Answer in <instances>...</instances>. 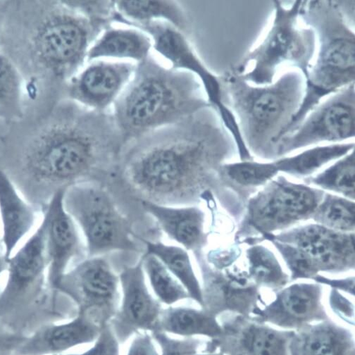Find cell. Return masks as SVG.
I'll list each match as a JSON object with an SVG mask.
<instances>
[{
	"label": "cell",
	"instance_id": "1",
	"mask_svg": "<svg viewBox=\"0 0 355 355\" xmlns=\"http://www.w3.org/2000/svg\"><path fill=\"white\" fill-rule=\"evenodd\" d=\"M125 144L111 112H64L0 154V170L40 211L62 189L82 183L110 185Z\"/></svg>",
	"mask_w": 355,
	"mask_h": 355
},
{
	"label": "cell",
	"instance_id": "2",
	"mask_svg": "<svg viewBox=\"0 0 355 355\" xmlns=\"http://www.w3.org/2000/svg\"><path fill=\"white\" fill-rule=\"evenodd\" d=\"M236 150L231 133L209 107L128 144L117 180L138 201L196 205L209 194L220 164Z\"/></svg>",
	"mask_w": 355,
	"mask_h": 355
},
{
	"label": "cell",
	"instance_id": "3",
	"mask_svg": "<svg viewBox=\"0 0 355 355\" xmlns=\"http://www.w3.org/2000/svg\"><path fill=\"white\" fill-rule=\"evenodd\" d=\"M209 107L196 76L164 67L150 56L137 65L110 112L126 146Z\"/></svg>",
	"mask_w": 355,
	"mask_h": 355
},
{
	"label": "cell",
	"instance_id": "4",
	"mask_svg": "<svg viewBox=\"0 0 355 355\" xmlns=\"http://www.w3.org/2000/svg\"><path fill=\"white\" fill-rule=\"evenodd\" d=\"M46 236L47 218L42 213L35 230L8 259L6 284L0 290V327L27 336L78 314L69 297L49 287Z\"/></svg>",
	"mask_w": 355,
	"mask_h": 355
},
{
	"label": "cell",
	"instance_id": "5",
	"mask_svg": "<svg viewBox=\"0 0 355 355\" xmlns=\"http://www.w3.org/2000/svg\"><path fill=\"white\" fill-rule=\"evenodd\" d=\"M220 78L224 103L250 154L275 157L276 146L303 100L304 75L289 69L268 85H252L232 69Z\"/></svg>",
	"mask_w": 355,
	"mask_h": 355
},
{
	"label": "cell",
	"instance_id": "6",
	"mask_svg": "<svg viewBox=\"0 0 355 355\" xmlns=\"http://www.w3.org/2000/svg\"><path fill=\"white\" fill-rule=\"evenodd\" d=\"M300 19L315 31L317 49L305 78L301 105L282 138L324 99L355 83L354 25L337 1H304Z\"/></svg>",
	"mask_w": 355,
	"mask_h": 355
},
{
	"label": "cell",
	"instance_id": "7",
	"mask_svg": "<svg viewBox=\"0 0 355 355\" xmlns=\"http://www.w3.org/2000/svg\"><path fill=\"white\" fill-rule=\"evenodd\" d=\"M64 205L83 233L87 257L145 253L135 230L138 220L108 186L97 182L72 186L64 193Z\"/></svg>",
	"mask_w": 355,
	"mask_h": 355
},
{
	"label": "cell",
	"instance_id": "8",
	"mask_svg": "<svg viewBox=\"0 0 355 355\" xmlns=\"http://www.w3.org/2000/svg\"><path fill=\"white\" fill-rule=\"evenodd\" d=\"M304 1H295L286 8L273 1L272 25L262 40L232 69L255 85H268L276 80L279 71L291 66L306 78L317 49L315 31L300 24Z\"/></svg>",
	"mask_w": 355,
	"mask_h": 355
},
{
	"label": "cell",
	"instance_id": "9",
	"mask_svg": "<svg viewBox=\"0 0 355 355\" xmlns=\"http://www.w3.org/2000/svg\"><path fill=\"white\" fill-rule=\"evenodd\" d=\"M110 25L88 19L63 1L57 3L33 30L31 53L43 69L69 81L87 63L92 44Z\"/></svg>",
	"mask_w": 355,
	"mask_h": 355
},
{
	"label": "cell",
	"instance_id": "10",
	"mask_svg": "<svg viewBox=\"0 0 355 355\" xmlns=\"http://www.w3.org/2000/svg\"><path fill=\"white\" fill-rule=\"evenodd\" d=\"M277 247L292 272L291 279H313L320 272L354 268V236L309 225L276 237Z\"/></svg>",
	"mask_w": 355,
	"mask_h": 355
},
{
	"label": "cell",
	"instance_id": "11",
	"mask_svg": "<svg viewBox=\"0 0 355 355\" xmlns=\"http://www.w3.org/2000/svg\"><path fill=\"white\" fill-rule=\"evenodd\" d=\"M132 26L149 35L153 42V50L168 62L172 69L197 77L203 87L208 102L231 133L238 150H245V145L236 119L224 103L220 76H216L205 66L186 33L161 21Z\"/></svg>",
	"mask_w": 355,
	"mask_h": 355
},
{
	"label": "cell",
	"instance_id": "12",
	"mask_svg": "<svg viewBox=\"0 0 355 355\" xmlns=\"http://www.w3.org/2000/svg\"><path fill=\"white\" fill-rule=\"evenodd\" d=\"M58 291L82 313L103 327L110 323L121 301L119 274L105 256L87 257L63 276Z\"/></svg>",
	"mask_w": 355,
	"mask_h": 355
},
{
	"label": "cell",
	"instance_id": "13",
	"mask_svg": "<svg viewBox=\"0 0 355 355\" xmlns=\"http://www.w3.org/2000/svg\"><path fill=\"white\" fill-rule=\"evenodd\" d=\"M355 137V83L311 111L276 146L275 157L322 143L342 144Z\"/></svg>",
	"mask_w": 355,
	"mask_h": 355
},
{
	"label": "cell",
	"instance_id": "14",
	"mask_svg": "<svg viewBox=\"0 0 355 355\" xmlns=\"http://www.w3.org/2000/svg\"><path fill=\"white\" fill-rule=\"evenodd\" d=\"M119 276L121 301L109 325L121 345L139 332L157 331L163 308L149 290L141 257Z\"/></svg>",
	"mask_w": 355,
	"mask_h": 355
},
{
	"label": "cell",
	"instance_id": "15",
	"mask_svg": "<svg viewBox=\"0 0 355 355\" xmlns=\"http://www.w3.org/2000/svg\"><path fill=\"white\" fill-rule=\"evenodd\" d=\"M320 198L305 187L284 180L273 182L250 200L248 223L265 233L284 229L313 214Z\"/></svg>",
	"mask_w": 355,
	"mask_h": 355
},
{
	"label": "cell",
	"instance_id": "16",
	"mask_svg": "<svg viewBox=\"0 0 355 355\" xmlns=\"http://www.w3.org/2000/svg\"><path fill=\"white\" fill-rule=\"evenodd\" d=\"M137 65L110 60L87 62L68 81V96L74 103L89 110L110 112Z\"/></svg>",
	"mask_w": 355,
	"mask_h": 355
},
{
	"label": "cell",
	"instance_id": "17",
	"mask_svg": "<svg viewBox=\"0 0 355 355\" xmlns=\"http://www.w3.org/2000/svg\"><path fill=\"white\" fill-rule=\"evenodd\" d=\"M194 256L202 277L201 309L206 313L216 318L227 313L250 318L259 304H263L258 287L248 273H222L211 268L202 254Z\"/></svg>",
	"mask_w": 355,
	"mask_h": 355
},
{
	"label": "cell",
	"instance_id": "18",
	"mask_svg": "<svg viewBox=\"0 0 355 355\" xmlns=\"http://www.w3.org/2000/svg\"><path fill=\"white\" fill-rule=\"evenodd\" d=\"M222 333L210 339L202 352L225 355H289L293 331H281L234 315L220 323Z\"/></svg>",
	"mask_w": 355,
	"mask_h": 355
},
{
	"label": "cell",
	"instance_id": "19",
	"mask_svg": "<svg viewBox=\"0 0 355 355\" xmlns=\"http://www.w3.org/2000/svg\"><path fill=\"white\" fill-rule=\"evenodd\" d=\"M66 191H59L42 211L47 218L48 283L50 288L56 292L70 266L87 258L79 228L64 208Z\"/></svg>",
	"mask_w": 355,
	"mask_h": 355
},
{
	"label": "cell",
	"instance_id": "20",
	"mask_svg": "<svg viewBox=\"0 0 355 355\" xmlns=\"http://www.w3.org/2000/svg\"><path fill=\"white\" fill-rule=\"evenodd\" d=\"M322 299V287L320 284H293L279 291L270 304L256 308L250 318L261 324L296 331L313 323L330 320Z\"/></svg>",
	"mask_w": 355,
	"mask_h": 355
},
{
	"label": "cell",
	"instance_id": "21",
	"mask_svg": "<svg viewBox=\"0 0 355 355\" xmlns=\"http://www.w3.org/2000/svg\"><path fill=\"white\" fill-rule=\"evenodd\" d=\"M102 327L86 315L64 323L44 325L28 336L15 355H60L76 347L93 344Z\"/></svg>",
	"mask_w": 355,
	"mask_h": 355
},
{
	"label": "cell",
	"instance_id": "22",
	"mask_svg": "<svg viewBox=\"0 0 355 355\" xmlns=\"http://www.w3.org/2000/svg\"><path fill=\"white\" fill-rule=\"evenodd\" d=\"M154 219L160 232L194 255L202 253L208 242L204 211L196 205L168 206L139 200Z\"/></svg>",
	"mask_w": 355,
	"mask_h": 355
},
{
	"label": "cell",
	"instance_id": "23",
	"mask_svg": "<svg viewBox=\"0 0 355 355\" xmlns=\"http://www.w3.org/2000/svg\"><path fill=\"white\" fill-rule=\"evenodd\" d=\"M39 214L42 212L21 196L0 170V232L8 259L33 233Z\"/></svg>",
	"mask_w": 355,
	"mask_h": 355
},
{
	"label": "cell",
	"instance_id": "24",
	"mask_svg": "<svg viewBox=\"0 0 355 355\" xmlns=\"http://www.w3.org/2000/svg\"><path fill=\"white\" fill-rule=\"evenodd\" d=\"M153 42L146 32L135 27L105 28L92 44L87 63L96 60L129 62L139 64L151 56Z\"/></svg>",
	"mask_w": 355,
	"mask_h": 355
},
{
	"label": "cell",
	"instance_id": "25",
	"mask_svg": "<svg viewBox=\"0 0 355 355\" xmlns=\"http://www.w3.org/2000/svg\"><path fill=\"white\" fill-rule=\"evenodd\" d=\"M289 355H355L353 334L331 320L296 331L288 345Z\"/></svg>",
	"mask_w": 355,
	"mask_h": 355
},
{
	"label": "cell",
	"instance_id": "26",
	"mask_svg": "<svg viewBox=\"0 0 355 355\" xmlns=\"http://www.w3.org/2000/svg\"><path fill=\"white\" fill-rule=\"evenodd\" d=\"M113 21L135 26L161 21L187 33L190 26L187 13L173 1H116Z\"/></svg>",
	"mask_w": 355,
	"mask_h": 355
},
{
	"label": "cell",
	"instance_id": "27",
	"mask_svg": "<svg viewBox=\"0 0 355 355\" xmlns=\"http://www.w3.org/2000/svg\"><path fill=\"white\" fill-rule=\"evenodd\" d=\"M157 331L182 338L212 339L222 333V327L216 318L202 309L172 305L162 309Z\"/></svg>",
	"mask_w": 355,
	"mask_h": 355
},
{
	"label": "cell",
	"instance_id": "28",
	"mask_svg": "<svg viewBox=\"0 0 355 355\" xmlns=\"http://www.w3.org/2000/svg\"><path fill=\"white\" fill-rule=\"evenodd\" d=\"M146 247L145 253L156 257L188 292L191 300L202 305L201 283L192 265L189 252L182 247L169 245L160 241H152L138 237Z\"/></svg>",
	"mask_w": 355,
	"mask_h": 355
},
{
	"label": "cell",
	"instance_id": "29",
	"mask_svg": "<svg viewBox=\"0 0 355 355\" xmlns=\"http://www.w3.org/2000/svg\"><path fill=\"white\" fill-rule=\"evenodd\" d=\"M354 149V142L318 146L295 156L282 159L275 162V164L278 171L295 175H306L331 161L342 158Z\"/></svg>",
	"mask_w": 355,
	"mask_h": 355
},
{
	"label": "cell",
	"instance_id": "30",
	"mask_svg": "<svg viewBox=\"0 0 355 355\" xmlns=\"http://www.w3.org/2000/svg\"><path fill=\"white\" fill-rule=\"evenodd\" d=\"M23 81L12 60L0 51V119H20L23 110Z\"/></svg>",
	"mask_w": 355,
	"mask_h": 355
},
{
	"label": "cell",
	"instance_id": "31",
	"mask_svg": "<svg viewBox=\"0 0 355 355\" xmlns=\"http://www.w3.org/2000/svg\"><path fill=\"white\" fill-rule=\"evenodd\" d=\"M141 259L146 279L155 297L162 304L172 306L177 302L191 300L182 284L156 257L144 253Z\"/></svg>",
	"mask_w": 355,
	"mask_h": 355
},
{
	"label": "cell",
	"instance_id": "32",
	"mask_svg": "<svg viewBox=\"0 0 355 355\" xmlns=\"http://www.w3.org/2000/svg\"><path fill=\"white\" fill-rule=\"evenodd\" d=\"M248 276L257 287L263 286L279 291L288 283V277L268 249L254 246L248 251Z\"/></svg>",
	"mask_w": 355,
	"mask_h": 355
},
{
	"label": "cell",
	"instance_id": "33",
	"mask_svg": "<svg viewBox=\"0 0 355 355\" xmlns=\"http://www.w3.org/2000/svg\"><path fill=\"white\" fill-rule=\"evenodd\" d=\"M322 226L332 230L354 231V203L329 195L313 214Z\"/></svg>",
	"mask_w": 355,
	"mask_h": 355
},
{
	"label": "cell",
	"instance_id": "34",
	"mask_svg": "<svg viewBox=\"0 0 355 355\" xmlns=\"http://www.w3.org/2000/svg\"><path fill=\"white\" fill-rule=\"evenodd\" d=\"M313 183L354 199V152L352 150L324 172L314 178Z\"/></svg>",
	"mask_w": 355,
	"mask_h": 355
},
{
	"label": "cell",
	"instance_id": "35",
	"mask_svg": "<svg viewBox=\"0 0 355 355\" xmlns=\"http://www.w3.org/2000/svg\"><path fill=\"white\" fill-rule=\"evenodd\" d=\"M222 169L233 181L245 187L262 185L278 173L274 162L259 163L250 160L225 165Z\"/></svg>",
	"mask_w": 355,
	"mask_h": 355
},
{
	"label": "cell",
	"instance_id": "36",
	"mask_svg": "<svg viewBox=\"0 0 355 355\" xmlns=\"http://www.w3.org/2000/svg\"><path fill=\"white\" fill-rule=\"evenodd\" d=\"M161 355H196L202 341L196 338H175L160 331L152 333Z\"/></svg>",
	"mask_w": 355,
	"mask_h": 355
},
{
	"label": "cell",
	"instance_id": "37",
	"mask_svg": "<svg viewBox=\"0 0 355 355\" xmlns=\"http://www.w3.org/2000/svg\"><path fill=\"white\" fill-rule=\"evenodd\" d=\"M93 344L90 349L82 353L67 355H120L121 345L109 324L102 327L98 338Z\"/></svg>",
	"mask_w": 355,
	"mask_h": 355
},
{
	"label": "cell",
	"instance_id": "38",
	"mask_svg": "<svg viewBox=\"0 0 355 355\" xmlns=\"http://www.w3.org/2000/svg\"><path fill=\"white\" fill-rule=\"evenodd\" d=\"M132 338L126 355H161L151 333L139 332Z\"/></svg>",
	"mask_w": 355,
	"mask_h": 355
},
{
	"label": "cell",
	"instance_id": "39",
	"mask_svg": "<svg viewBox=\"0 0 355 355\" xmlns=\"http://www.w3.org/2000/svg\"><path fill=\"white\" fill-rule=\"evenodd\" d=\"M330 306L334 313L346 323L354 324V306L352 302L333 289L329 298Z\"/></svg>",
	"mask_w": 355,
	"mask_h": 355
},
{
	"label": "cell",
	"instance_id": "40",
	"mask_svg": "<svg viewBox=\"0 0 355 355\" xmlns=\"http://www.w3.org/2000/svg\"><path fill=\"white\" fill-rule=\"evenodd\" d=\"M28 336L0 327V355H15Z\"/></svg>",
	"mask_w": 355,
	"mask_h": 355
},
{
	"label": "cell",
	"instance_id": "41",
	"mask_svg": "<svg viewBox=\"0 0 355 355\" xmlns=\"http://www.w3.org/2000/svg\"><path fill=\"white\" fill-rule=\"evenodd\" d=\"M315 281L320 283L331 286L334 289H341L343 291L354 295V278L345 280L331 281L322 277H315Z\"/></svg>",
	"mask_w": 355,
	"mask_h": 355
},
{
	"label": "cell",
	"instance_id": "42",
	"mask_svg": "<svg viewBox=\"0 0 355 355\" xmlns=\"http://www.w3.org/2000/svg\"><path fill=\"white\" fill-rule=\"evenodd\" d=\"M8 268V259L4 254H0V278L2 275L7 272ZM1 290V289H0Z\"/></svg>",
	"mask_w": 355,
	"mask_h": 355
},
{
	"label": "cell",
	"instance_id": "43",
	"mask_svg": "<svg viewBox=\"0 0 355 355\" xmlns=\"http://www.w3.org/2000/svg\"><path fill=\"white\" fill-rule=\"evenodd\" d=\"M196 355H225V354H222L220 352H214V353L202 352V353H198Z\"/></svg>",
	"mask_w": 355,
	"mask_h": 355
},
{
	"label": "cell",
	"instance_id": "44",
	"mask_svg": "<svg viewBox=\"0 0 355 355\" xmlns=\"http://www.w3.org/2000/svg\"><path fill=\"white\" fill-rule=\"evenodd\" d=\"M0 254H4V249L1 241V232H0Z\"/></svg>",
	"mask_w": 355,
	"mask_h": 355
}]
</instances>
